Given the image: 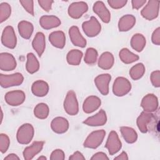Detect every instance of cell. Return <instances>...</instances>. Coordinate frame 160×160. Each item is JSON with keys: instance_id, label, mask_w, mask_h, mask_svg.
<instances>
[{"instance_id": "6da1fadb", "label": "cell", "mask_w": 160, "mask_h": 160, "mask_svg": "<svg viewBox=\"0 0 160 160\" xmlns=\"http://www.w3.org/2000/svg\"><path fill=\"white\" fill-rule=\"evenodd\" d=\"M34 134V129L32 124L25 123L21 125L18 129L16 139L21 144H28L32 139Z\"/></svg>"}, {"instance_id": "7a4b0ae2", "label": "cell", "mask_w": 160, "mask_h": 160, "mask_svg": "<svg viewBox=\"0 0 160 160\" xmlns=\"http://www.w3.org/2000/svg\"><path fill=\"white\" fill-rule=\"evenodd\" d=\"M131 89V84L126 78L118 77L112 85V92L116 96L121 97L128 94Z\"/></svg>"}, {"instance_id": "3957f363", "label": "cell", "mask_w": 160, "mask_h": 160, "mask_svg": "<svg viewBox=\"0 0 160 160\" xmlns=\"http://www.w3.org/2000/svg\"><path fill=\"white\" fill-rule=\"evenodd\" d=\"M106 135V131L103 129L97 130L91 132L84 142V148L96 149L102 142Z\"/></svg>"}, {"instance_id": "277c9868", "label": "cell", "mask_w": 160, "mask_h": 160, "mask_svg": "<svg viewBox=\"0 0 160 160\" xmlns=\"http://www.w3.org/2000/svg\"><path fill=\"white\" fill-rule=\"evenodd\" d=\"M63 106L67 114L71 116H75L79 112V104L76 93L71 90L69 91L64 99Z\"/></svg>"}, {"instance_id": "5b68a950", "label": "cell", "mask_w": 160, "mask_h": 160, "mask_svg": "<svg viewBox=\"0 0 160 160\" xmlns=\"http://www.w3.org/2000/svg\"><path fill=\"white\" fill-rule=\"evenodd\" d=\"M159 1H149L141 11V16L149 21H152L157 18L159 12Z\"/></svg>"}, {"instance_id": "8992f818", "label": "cell", "mask_w": 160, "mask_h": 160, "mask_svg": "<svg viewBox=\"0 0 160 160\" xmlns=\"http://www.w3.org/2000/svg\"><path fill=\"white\" fill-rule=\"evenodd\" d=\"M24 81V77L20 72L12 74H0V84L2 88H8L21 85Z\"/></svg>"}, {"instance_id": "52a82bcc", "label": "cell", "mask_w": 160, "mask_h": 160, "mask_svg": "<svg viewBox=\"0 0 160 160\" xmlns=\"http://www.w3.org/2000/svg\"><path fill=\"white\" fill-rule=\"evenodd\" d=\"M82 28L84 34L89 38L98 36L101 31V24L94 16H91L88 21H84L82 24Z\"/></svg>"}, {"instance_id": "ba28073f", "label": "cell", "mask_w": 160, "mask_h": 160, "mask_svg": "<svg viewBox=\"0 0 160 160\" xmlns=\"http://www.w3.org/2000/svg\"><path fill=\"white\" fill-rule=\"evenodd\" d=\"M105 148L108 150L110 155L116 154L122 148V143L118 133L115 131H111L108 137Z\"/></svg>"}, {"instance_id": "9c48e42d", "label": "cell", "mask_w": 160, "mask_h": 160, "mask_svg": "<svg viewBox=\"0 0 160 160\" xmlns=\"http://www.w3.org/2000/svg\"><path fill=\"white\" fill-rule=\"evenodd\" d=\"M1 42L5 47L9 49H14L16 46L17 38L14 28L12 26H8L3 29Z\"/></svg>"}, {"instance_id": "30bf717a", "label": "cell", "mask_w": 160, "mask_h": 160, "mask_svg": "<svg viewBox=\"0 0 160 160\" xmlns=\"http://www.w3.org/2000/svg\"><path fill=\"white\" fill-rule=\"evenodd\" d=\"M5 101L11 106H18L22 104L26 99V94L21 90H14L8 92L4 96Z\"/></svg>"}, {"instance_id": "8fae6325", "label": "cell", "mask_w": 160, "mask_h": 160, "mask_svg": "<svg viewBox=\"0 0 160 160\" xmlns=\"http://www.w3.org/2000/svg\"><path fill=\"white\" fill-rule=\"evenodd\" d=\"M88 10V5L84 1L74 2L71 3L68 9L69 16L73 19L80 18Z\"/></svg>"}, {"instance_id": "7c38bea8", "label": "cell", "mask_w": 160, "mask_h": 160, "mask_svg": "<svg viewBox=\"0 0 160 160\" xmlns=\"http://www.w3.org/2000/svg\"><path fill=\"white\" fill-rule=\"evenodd\" d=\"M159 102L156 96L154 94H148L143 97L141 102V106L145 112H152L158 108Z\"/></svg>"}, {"instance_id": "4fadbf2b", "label": "cell", "mask_w": 160, "mask_h": 160, "mask_svg": "<svg viewBox=\"0 0 160 160\" xmlns=\"http://www.w3.org/2000/svg\"><path fill=\"white\" fill-rule=\"evenodd\" d=\"M111 79L109 74H101L96 76L94 79V83L100 93L106 96L109 93V84Z\"/></svg>"}, {"instance_id": "5bb4252c", "label": "cell", "mask_w": 160, "mask_h": 160, "mask_svg": "<svg viewBox=\"0 0 160 160\" xmlns=\"http://www.w3.org/2000/svg\"><path fill=\"white\" fill-rule=\"evenodd\" d=\"M17 66L15 58L9 52H1L0 54V69L4 71L14 70Z\"/></svg>"}, {"instance_id": "9a60e30c", "label": "cell", "mask_w": 160, "mask_h": 160, "mask_svg": "<svg viewBox=\"0 0 160 160\" xmlns=\"http://www.w3.org/2000/svg\"><path fill=\"white\" fill-rule=\"evenodd\" d=\"M154 118L152 112L142 111L138 117L136 124L139 131L142 133H146L149 131V125L151 124Z\"/></svg>"}, {"instance_id": "2e32d148", "label": "cell", "mask_w": 160, "mask_h": 160, "mask_svg": "<svg viewBox=\"0 0 160 160\" xmlns=\"http://www.w3.org/2000/svg\"><path fill=\"white\" fill-rule=\"evenodd\" d=\"M93 11L104 23H108L111 21V13L102 1H96L92 7Z\"/></svg>"}, {"instance_id": "e0dca14e", "label": "cell", "mask_w": 160, "mask_h": 160, "mask_svg": "<svg viewBox=\"0 0 160 160\" xmlns=\"http://www.w3.org/2000/svg\"><path fill=\"white\" fill-rule=\"evenodd\" d=\"M107 122V115L103 109H101L95 115L88 118L83 123L89 126H101Z\"/></svg>"}, {"instance_id": "ac0fdd59", "label": "cell", "mask_w": 160, "mask_h": 160, "mask_svg": "<svg viewBox=\"0 0 160 160\" xmlns=\"http://www.w3.org/2000/svg\"><path fill=\"white\" fill-rule=\"evenodd\" d=\"M69 36L72 43L79 48H84L86 46V40L81 34L78 26H72L69 29Z\"/></svg>"}, {"instance_id": "d6986e66", "label": "cell", "mask_w": 160, "mask_h": 160, "mask_svg": "<svg viewBox=\"0 0 160 160\" xmlns=\"http://www.w3.org/2000/svg\"><path fill=\"white\" fill-rule=\"evenodd\" d=\"M44 142L43 141H34L32 144L26 147L23 152V158L26 160L32 159L36 155L39 153L43 148Z\"/></svg>"}, {"instance_id": "ffe728a7", "label": "cell", "mask_w": 160, "mask_h": 160, "mask_svg": "<svg viewBox=\"0 0 160 160\" xmlns=\"http://www.w3.org/2000/svg\"><path fill=\"white\" fill-rule=\"evenodd\" d=\"M69 122L65 118L56 117L51 122V128L57 134H63L69 129Z\"/></svg>"}, {"instance_id": "44dd1931", "label": "cell", "mask_w": 160, "mask_h": 160, "mask_svg": "<svg viewBox=\"0 0 160 160\" xmlns=\"http://www.w3.org/2000/svg\"><path fill=\"white\" fill-rule=\"evenodd\" d=\"M101 104V100L96 96H88L84 101L82 109L85 113L89 114L96 111Z\"/></svg>"}, {"instance_id": "7402d4cb", "label": "cell", "mask_w": 160, "mask_h": 160, "mask_svg": "<svg viewBox=\"0 0 160 160\" xmlns=\"http://www.w3.org/2000/svg\"><path fill=\"white\" fill-rule=\"evenodd\" d=\"M61 22L59 18L53 15H44L40 18V26L44 29H51L58 27Z\"/></svg>"}, {"instance_id": "603a6c76", "label": "cell", "mask_w": 160, "mask_h": 160, "mask_svg": "<svg viewBox=\"0 0 160 160\" xmlns=\"http://www.w3.org/2000/svg\"><path fill=\"white\" fill-rule=\"evenodd\" d=\"M32 46L38 55L41 57L44 52L46 48V39L44 34L41 32L36 34L32 41Z\"/></svg>"}, {"instance_id": "cb8c5ba5", "label": "cell", "mask_w": 160, "mask_h": 160, "mask_svg": "<svg viewBox=\"0 0 160 160\" xmlns=\"http://www.w3.org/2000/svg\"><path fill=\"white\" fill-rule=\"evenodd\" d=\"M49 41L54 47L62 49L65 46L66 36L61 31H53L49 35Z\"/></svg>"}, {"instance_id": "d4e9b609", "label": "cell", "mask_w": 160, "mask_h": 160, "mask_svg": "<svg viewBox=\"0 0 160 160\" xmlns=\"http://www.w3.org/2000/svg\"><path fill=\"white\" fill-rule=\"evenodd\" d=\"M49 89L48 84L43 80L36 81L31 86V91L37 97H44L46 96L49 92Z\"/></svg>"}, {"instance_id": "484cf974", "label": "cell", "mask_w": 160, "mask_h": 160, "mask_svg": "<svg viewBox=\"0 0 160 160\" xmlns=\"http://www.w3.org/2000/svg\"><path fill=\"white\" fill-rule=\"evenodd\" d=\"M136 24V18L132 14L122 16L118 21V29L121 32H126L132 29Z\"/></svg>"}, {"instance_id": "4316f807", "label": "cell", "mask_w": 160, "mask_h": 160, "mask_svg": "<svg viewBox=\"0 0 160 160\" xmlns=\"http://www.w3.org/2000/svg\"><path fill=\"white\" fill-rule=\"evenodd\" d=\"M114 63V58L113 54L110 52H104L99 58L98 65L101 69L108 70L113 66Z\"/></svg>"}, {"instance_id": "83f0119b", "label": "cell", "mask_w": 160, "mask_h": 160, "mask_svg": "<svg viewBox=\"0 0 160 160\" xmlns=\"http://www.w3.org/2000/svg\"><path fill=\"white\" fill-rule=\"evenodd\" d=\"M18 32L20 36L26 39H29L33 32V24L27 21H21L18 25Z\"/></svg>"}, {"instance_id": "f1b7e54d", "label": "cell", "mask_w": 160, "mask_h": 160, "mask_svg": "<svg viewBox=\"0 0 160 160\" xmlns=\"http://www.w3.org/2000/svg\"><path fill=\"white\" fill-rule=\"evenodd\" d=\"M146 38L142 34H135L131 38V46L137 52H141L146 46Z\"/></svg>"}, {"instance_id": "f546056e", "label": "cell", "mask_w": 160, "mask_h": 160, "mask_svg": "<svg viewBox=\"0 0 160 160\" xmlns=\"http://www.w3.org/2000/svg\"><path fill=\"white\" fill-rule=\"evenodd\" d=\"M122 136L126 142L132 144L138 139V134L136 131L132 128L128 126H122L120 128Z\"/></svg>"}, {"instance_id": "4dcf8cb0", "label": "cell", "mask_w": 160, "mask_h": 160, "mask_svg": "<svg viewBox=\"0 0 160 160\" xmlns=\"http://www.w3.org/2000/svg\"><path fill=\"white\" fill-rule=\"evenodd\" d=\"M26 69L29 74H34L39 69V62L36 56L32 52H29L27 54Z\"/></svg>"}, {"instance_id": "1f68e13d", "label": "cell", "mask_w": 160, "mask_h": 160, "mask_svg": "<svg viewBox=\"0 0 160 160\" xmlns=\"http://www.w3.org/2000/svg\"><path fill=\"white\" fill-rule=\"evenodd\" d=\"M121 61L125 64H131L137 61L139 57L138 55L130 51L128 48H122L119 52Z\"/></svg>"}, {"instance_id": "d6a6232c", "label": "cell", "mask_w": 160, "mask_h": 160, "mask_svg": "<svg viewBox=\"0 0 160 160\" xmlns=\"http://www.w3.org/2000/svg\"><path fill=\"white\" fill-rule=\"evenodd\" d=\"M83 54L79 49H72L69 51L66 55V60L69 64L72 66H78L81 61Z\"/></svg>"}, {"instance_id": "836d02e7", "label": "cell", "mask_w": 160, "mask_h": 160, "mask_svg": "<svg viewBox=\"0 0 160 160\" xmlns=\"http://www.w3.org/2000/svg\"><path fill=\"white\" fill-rule=\"evenodd\" d=\"M49 113V106L44 102H41L38 104L34 109V116L40 119H46Z\"/></svg>"}, {"instance_id": "e575fe53", "label": "cell", "mask_w": 160, "mask_h": 160, "mask_svg": "<svg viewBox=\"0 0 160 160\" xmlns=\"http://www.w3.org/2000/svg\"><path fill=\"white\" fill-rule=\"evenodd\" d=\"M145 66L141 63H138L134 65L129 70V75L133 80H138L141 79L145 73Z\"/></svg>"}, {"instance_id": "d590c367", "label": "cell", "mask_w": 160, "mask_h": 160, "mask_svg": "<svg viewBox=\"0 0 160 160\" xmlns=\"http://www.w3.org/2000/svg\"><path fill=\"white\" fill-rule=\"evenodd\" d=\"M98 56V53L97 50L93 48H89L86 49L84 58V61L87 64L92 65L96 63Z\"/></svg>"}, {"instance_id": "8d00e7d4", "label": "cell", "mask_w": 160, "mask_h": 160, "mask_svg": "<svg viewBox=\"0 0 160 160\" xmlns=\"http://www.w3.org/2000/svg\"><path fill=\"white\" fill-rule=\"evenodd\" d=\"M11 8L7 2L0 4V22L1 23L6 21L11 16Z\"/></svg>"}, {"instance_id": "74e56055", "label": "cell", "mask_w": 160, "mask_h": 160, "mask_svg": "<svg viewBox=\"0 0 160 160\" xmlns=\"http://www.w3.org/2000/svg\"><path fill=\"white\" fill-rule=\"evenodd\" d=\"M10 145V140L8 136L6 134H0V151L1 153L6 152Z\"/></svg>"}, {"instance_id": "f35d334b", "label": "cell", "mask_w": 160, "mask_h": 160, "mask_svg": "<svg viewBox=\"0 0 160 160\" xmlns=\"http://www.w3.org/2000/svg\"><path fill=\"white\" fill-rule=\"evenodd\" d=\"M20 4L24 8V9L31 15L34 16V1L31 0H21L19 1Z\"/></svg>"}, {"instance_id": "ab89813d", "label": "cell", "mask_w": 160, "mask_h": 160, "mask_svg": "<svg viewBox=\"0 0 160 160\" xmlns=\"http://www.w3.org/2000/svg\"><path fill=\"white\" fill-rule=\"evenodd\" d=\"M150 80L152 86L155 88L160 87V71L159 70L154 71L151 72Z\"/></svg>"}, {"instance_id": "60d3db41", "label": "cell", "mask_w": 160, "mask_h": 160, "mask_svg": "<svg viewBox=\"0 0 160 160\" xmlns=\"http://www.w3.org/2000/svg\"><path fill=\"white\" fill-rule=\"evenodd\" d=\"M127 0H108V4L113 9H118L123 8L127 4Z\"/></svg>"}, {"instance_id": "b9f144b4", "label": "cell", "mask_w": 160, "mask_h": 160, "mask_svg": "<svg viewBox=\"0 0 160 160\" xmlns=\"http://www.w3.org/2000/svg\"><path fill=\"white\" fill-rule=\"evenodd\" d=\"M64 158V152L62 149H60L54 150L50 155V159L51 160H63Z\"/></svg>"}, {"instance_id": "7bdbcfd3", "label": "cell", "mask_w": 160, "mask_h": 160, "mask_svg": "<svg viewBox=\"0 0 160 160\" xmlns=\"http://www.w3.org/2000/svg\"><path fill=\"white\" fill-rule=\"evenodd\" d=\"M38 2L44 11L48 12L51 9L52 4L54 2V1H52V0H39V1H38Z\"/></svg>"}, {"instance_id": "ee69618b", "label": "cell", "mask_w": 160, "mask_h": 160, "mask_svg": "<svg viewBox=\"0 0 160 160\" xmlns=\"http://www.w3.org/2000/svg\"><path fill=\"white\" fill-rule=\"evenodd\" d=\"M151 41L152 42L155 44L159 46L160 44V28H157L152 33L151 36Z\"/></svg>"}, {"instance_id": "f6af8a7d", "label": "cell", "mask_w": 160, "mask_h": 160, "mask_svg": "<svg viewBox=\"0 0 160 160\" xmlns=\"http://www.w3.org/2000/svg\"><path fill=\"white\" fill-rule=\"evenodd\" d=\"M91 160H106L109 159V158L107 156L106 153L103 152H98L95 153L91 158Z\"/></svg>"}, {"instance_id": "bcb514c9", "label": "cell", "mask_w": 160, "mask_h": 160, "mask_svg": "<svg viewBox=\"0 0 160 160\" xmlns=\"http://www.w3.org/2000/svg\"><path fill=\"white\" fill-rule=\"evenodd\" d=\"M146 3V0H132L131 1L132 8L134 9H139Z\"/></svg>"}, {"instance_id": "7dc6e473", "label": "cell", "mask_w": 160, "mask_h": 160, "mask_svg": "<svg viewBox=\"0 0 160 160\" xmlns=\"http://www.w3.org/2000/svg\"><path fill=\"white\" fill-rule=\"evenodd\" d=\"M69 160H84L85 157L79 151L74 152L72 155L69 157Z\"/></svg>"}, {"instance_id": "c3c4849f", "label": "cell", "mask_w": 160, "mask_h": 160, "mask_svg": "<svg viewBox=\"0 0 160 160\" xmlns=\"http://www.w3.org/2000/svg\"><path fill=\"white\" fill-rule=\"evenodd\" d=\"M114 159H118V160H128V156L127 153L125 151H122L119 155H118L117 157L114 158Z\"/></svg>"}, {"instance_id": "681fc988", "label": "cell", "mask_w": 160, "mask_h": 160, "mask_svg": "<svg viewBox=\"0 0 160 160\" xmlns=\"http://www.w3.org/2000/svg\"><path fill=\"white\" fill-rule=\"evenodd\" d=\"M4 159V160H19V158L16 154L11 153V154H9L7 156H6Z\"/></svg>"}, {"instance_id": "f907efd6", "label": "cell", "mask_w": 160, "mask_h": 160, "mask_svg": "<svg viewBox=\"0 0 160 160\" xmlns=\"http://www.w3.org/2000/svg\"><path fill=\"white\" fill-rule=\"evenodd\" d=\"M38 160H46L47 158L46 157H45L44 156H39L38 158Z\"/></svg>"}, {"instance_id": "816d5d0a", "label": "cell", "mask_w": 160, "mask_h": 160, "mask_svg": "<svg viewBox=\"0 0 160 160\" xmlns=\"http://www.w3.org/2000/svg\"><path fill=\"white\" fill-rule=\"evenodd\" d=\"M1 121L2 122V117H3V113H2V109H1Z\"/></svg>"}]
</instances>
